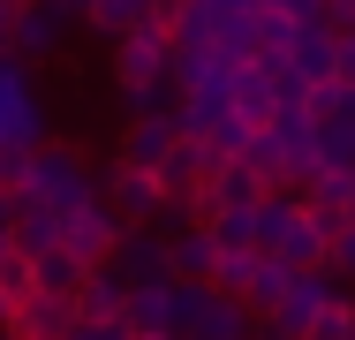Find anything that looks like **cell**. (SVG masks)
<instances>
[{
	"instance_id": "obj_21",
	"label": "cell",
	"mask_w": 355,
	"mask_h": 340,
	"mask_svg": "<svg viewBox=\"0 0 355 340\" xmlns=\"http://www.w3.org/2000/svg\"><path fill=\"white\" fill-rule=\"evenodd\" d=\"M325 272H333L340 287H355V219L333 227V242H325Z\"/></svg>"
},
{
	"instance_id": "obj_6",
	"label": "cell",
	"mask_w": 355,
	"mask_h": 340,
	"mask_svg": "<svg viewBox=\"0 0 355 340\" xmlns=\"http://www.w3.org/2000/svg\"><path fill=\"white\" fill-rule=\"evenodd\" d=\"M182 144V121H174V106L166 114H129L121 121V144H114V159L121 167H144V174H159V159Z\"/></svg>"
},
{
	"instance_id": "obj_26",
	"label": "cell",
	"mask_w": 355,
	"mask_h": 340,
	"mask_svg": "<svg viewBox=\"0 0 355 340\" xmlns=\"http://www.w3.org/2000/svg\"><path fill=\"white\" fill-rule=\"evenodd\" d=\"M69 340H129V325H76Z\"/></svg>"
},
{
	"instance_id": "obj_11",
	"label": "cell",
	"mask_w": 355,
	"mask_h": 340,
	"mask_svg": "<svg viewBox=\"0 0 355 340\" xmlns=\"http://www.w3.org/2000/svg\"><path fill=\"white\" fill-rule=\"evenodd\" d=\"M174 15H182V0H83V23H91L98 38H121V31H137V23L174 31Z\"/></svg>"
},
{
	"instance_id": "obj_28",
	"label": "cell",
	"mask_w": 355,
	"mask_h": 340,
	"mask_svg": "<svg viewBox=\"0 0 355 340\" xmlns=\"http://www.w3.org/2000/svg\"><path fill=\"white\" fill-rule=\"evenodd\" d=\"M250 340H287V333H272V325H257V333H250Z\"/></svg>"
},
{
	"instance_id": "obj_19",
	"label": "cell",
	"mask_w": 355,
	"mask_h": 340,
	"mask_svg": "<svg viewBox=\"0 0 355 340\" xmlns=\"http://www.w3.org/2000/svg\"><path fill=\"white\" fill-rule=\"evenodd\" d=\"M83 272H91V265H76L69 250L53 242V250H38V257H31V287H38V295H69V303H76V287H83Z\"/></svg>"
},
{
	"instance_id": "obj_29",
	"label": "cell",
	"mask_w": 355,
	"mask_h": 340,
	"mask_svg": "<svg viewBox=\"0 0 355 340\" xmlns=\"http://www.w3.org/2000/svg\"><path fill=\"white\" fill-rule=\"evenodd\" d=\"M129 340H174V333H129Z\"/></svg>"
},
{
	"instance_id": "obj_3",
	"label": "cell",
	"mask_w": 355,
	"mask_h": 340,
	"mask_svg": "<svg viewBox=\"0 0 355 340\" xmlns=\"http://www.w3.org/2000/svg\"><path fill=\"white\" fill-rule=\"evenodd\" d=\"M257 333V318L234 303V295H219L212 280L197 287V280H182L174 287V340H250Z\"/></svg>"
},
{
	"instance_id": "obj_2",
	"label": "cell",
	"mask_w": 355,
	"mask_h": 340,
	"mask_svg": "<svg viewBox=\"0 0 355 340\" xmlns=\"http://www.w3.org/2000/svg\"><path fill=\"white\" fill-rule=\"evenodd\" d=\"M15 204H38V212H53V219H69L76 204L98 197V167L76 151V144H38L31 159H23V174H15Z\"/></svg>"
},
{
	"instance_id": "obj_24",
	"label": "cell",
	"mask_w": 355,
	"mask_h": 340,
	"mask_svg": "<svg viewBox=\"0 0 355 340\" xmlns=\"http://www.w3.org/2000/svg\"><path fill=\"white\" fill-rule=\"evenodd\" d=\"M333 38H340V76H333V83H355V23H348V31H333Z\"/></svg>"
},
{
	"instance_id": "obj_25",
	"label": "cell",
	"mask_w": 355,
	"mask_h": 340,
	"mask_svg": "<svg viewBox=\"0 0 355 340\" xmlns=\"http://www.w3.org/2000/svg\"><path fill=\"white\" fill-rule=\"evenodd\" d=\"M280 15H287V23H318V15H325V0H280Z\"/></svg>"
},
{
	"instance_id": "obj_10",
	"label": "cell",
	"mask_w": 355,
	"mask_h": 340,
	"mask_svg": "<svg viewBox=\"0 0 355 340\" xmlns=\"http://www.w3.org/2000/svg\"><path fill=\"white\" fill-rule=\"evenodd\" d=\"M287 68H295L310 91L340 76V38H333V23H325V15H318V23H295V38H287Z\"/></svg>"
},
{
	"instance_id": "obj_20",
	"label": "cell",
	"mask_w": 355,
	"mask_h": 340,
	"mask_svg": "<svg viewBox=\"0 0 355 340\" xmlns=\"http://www.w3.org/2000/svg\"><path fill=\"white\" fill-rule=\"evenodd\" d=\"M287 280H295V272H287L280 257H257V272H250V287H242V310H250V318H272V303L287 295Z\"/></svg>"
},
{
	"instance_id": "obj_12",
	"label": "cell",
	"mask_w": 355,
	"mask_h": 340,
	"mask_svg": "<svg viewBox=\"0 0 355 340\" xmlns=\"http://www.w3.org/2000/svg\"><path fill=\"white\" fill-rule=\"evenodd\" d=\"M159 242H166V272H174V280H197V287L212 280L219 250H212V235H205L197 219H166V227H159Z\"/></svg>"
},
{
	"instance_id": "obj_13",
	"label": "cell",
	"mask_w": 355,
	"mask_h": 340,
	"mask_svg": "<svg viewBox=\"0 0 355 340\" xmlns=\"http://www.w3.org/2000/svg\"><path fill=\"white\" fill-rule=\"evenodd\" d=\"M61 46H69V15L46 8V0H23V8H15V53H23V61H53Z\"/></svg>"
},
{
	"instance_id": "obj_15",
	"label": "cell",
	"mask_w": 355,
	"mask_h": 340,
	"mask_svg": "<svg viewBox=\"0 0 355 340\" xmlns=\"http://www.w3.org/2000/svg\"><path fill=\"white\" fill-rule=\"evenodd\" d=\"M121 310H129V287L106 265H91L83 287H76V325H121Z\"/></svg>"
},
{
	"instance_id": "obj_27",
	"label": "cell",
	"mask_w": 355,
	"mask_h": 340,
	"mask_svg": "<svg viewBox=\"0 0 355 340\" xmlns=\"http://www.w3.org/2000/svg\"><path fill=\"white\" fill-rule=\"evenodd\" d=\"M325 23H333V31H348V23H355V0H325Z\"/></svg>"
},
{
	"instance_id": "obj_17",
	"label": "cell",
	"mask_w": 355,
	"mask_h": 340,
	"mask_svg": "<svg viewBox=\"0 0 355 340\" xmlns=\"http://www.w3.org/2000/svg\"><path fill=\"white\" fill-rule=\"evenodd\" d=\"M174 287H182V280L129 287V310H121V325H129V333H174Z\"/></svg>"
},
{
	"instance_id": "obj_23",
	"label": "cell",
	"mask_w": 355,
	"mask_h": 340,
	"mask_svg": "<svg viewBox=\"0 0 355 340\" xmlns=\"http://www.w3.org/2000/svg\"><path fill=\"white\" fill-rule=\"evenodd\" d=\"M23 295H38V287H31V257L8 250V265H0V303H23Z\"/></svg>"
},
{
	"instance_id": "obj_9",
	"label": "cell",
	"mask_w": 355,
	"mask_h": 340,
	"mask_svg": "<svg viewBox=\"0 0 355 340\" xmlns=\"http://www.w3.org/2000/svg\"><path fill=\"white\" fill-rule=\"evenodd\" d=\"M106 272H114L121 287H151V280H174V272H166V242H159V227H121V242H114Z\"/></svg>"
},
{
	"instance_id": "obj_22",
	"label": "cell",
	"mask_w": 355,
	"mask_h": 340,
	"mask_svg": "<svg viewBox=\"0 0 355 340\" xmlns=\"http://www.w3.org/2000/svg\"><path fill=\"white\" fill-rule=\"evenodd\" d=\"M302 340H355V295H340V303H333V310H325Z\"/></svg>"
},
{
	"instance_id": "obj_14",
	"label": "cell",
	"mask_w": 355,
	"mask_h": 340,
	"mask_svg": "<svg viewBox=\"0 0 355 340\" xmlns=\"http://www.w3.org/2000/svg\"><path fill=\"white\" fill-rule=\"evenodd\" d=\"M212 151L197 144V136H182L166 159H159V189H166V204H182V197H205V182H212Z\"/></svg>"
},
{
	"instance_id": "obj_4",
	"label": "cell",
	"mask_w": 355,
	"mask_h": 340,
	"mask_svg": "<svg viewBox=\"0 0 355 340\" xmlns=\"http://www.w3.org/2000/svg\"><path fill=\"white\" fill-rule=\"evenodd\" d=\"M98 204L121 219V227H151L159 212H166V189H159V174H144V167H98Z\"/></svg>"
},
{
	"instance_id": "obj_16",
	"label": "cell",
	"mask_w": 355,
	"mask_h": 340,
	"mask_svg": "<svg viewBox=\"0 0 355 340\" xmlns=\"http://www.w3.org/2000/svg\"><path fill=\"white\" fill-rule=\"evenodd\" d=\"M257 197H265V182H257L242 159H219L212 182H205V219H212V212H250Z\"/></svg>"
},
{
	"instance_id": "obj_1",
	"label": "cell",
	"mask_w": 355,
	"mask_h": 340,
	"mask_svg": "<svg viewBox=\"0 0 355 340\" xmlns=\"http://www.w3.org/2000/svg\"><path fill=\"white\" fill-rule=\"evenodd\" d=\"M250 242L257 257H280L287 272H325V242H333V219L302 212L287 189H265L250 204Z\"/></svg>"
},
{
	"instance_id": "obj_7",
	"label": "cell",
	"mask_w": 355,
	"mask_h": 340,
	"mask_svg": "<svg viewBox=\"0 0 355 340\" xmlns=\"http://www.w3.org/2000/svg\"><path fill=\"white\" fill-rule=\"evenodd\" d=\"M114 242H121V219H114L98 197L76 204L69 219H61V250H69L76 265H106V257H114Z\"/></svg>"
},
{
	"instance_id": "obj_5",
	"label": "cell",
	"mask_w": 355,
	"mask_h": 340,
	"mask_svg": "<svg viewBox=\"0 0 355 340\" xmlns=\"http://www.w3.org/2000/svg\"><path fill=\"white\" fill-rule=\"evenodd\" d=\"M340 295H348V287H340L333 272H295V280H287V295L272 303V318H265V325H272V333H287V340H302L318 318H325V310H333V303H340Z\"/></svg>"
},
{
	"instance_id": "obj_18",
	"label": "cell",
	"mask_w": 355,
	"mask_h": 340,
	"mask_svg": "<svg viewBox=\"0 0 355 340\" xmlns=\"http://www.w3.org/2000/svg\"><path fill=\"white\" fill-rule=\"evenodd\" d=\"M227 99H234V114H242V129H265L280 106H272V76L265 68H227Z\"/></svg>"
},
{
	"instance_id": "obj_30",
	"label": "cell",
	"mask_w": 355,
	"mask_h": 340,
	"mask_svg": "<svg viewBox=\"0 0 355 340\" xmlns=\"http://www.w3.org/2000/svg\"><path fill=\"white\" fill-rule=\"evenodd\" d=\"M348 219H355V174H348Z\"/></svg>"
},
{
	"instance_id": "obj_8",
	"label": "cell",
	"mask_w": 355,
	"mask_h": 340,
	"mask_svg": "<svg viewBox=\"0 0 355 340\" xmlns=\"http://www.w3.org/2000/svg\"><path fill=\"white\" fill-rule=\"evenodd\" d=\"M0 333L8 340H69L76 333V303L69 295H23V303H8Z\"/></svg>"
}]
</instances>
